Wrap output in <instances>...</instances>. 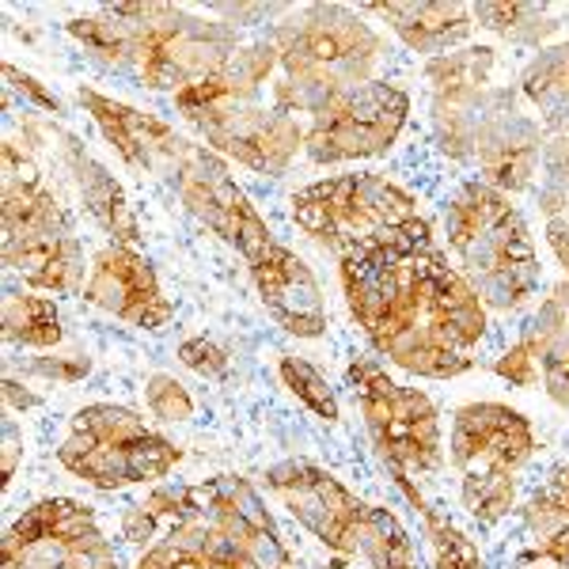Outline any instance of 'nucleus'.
<instances>
[{"label":"nucleus","mask_w":569,"mask_h":569,"mask_svg":"<svg viewBox=\"0 0 569 569\" xmlns=\"http://www.w3.org/2000/svg\"><path fill=\"white\" fill-rule=\"evenodd\" d=\"M448 251L486 311H520L539 292V254L509 194L471 179L445 206Z\"/></svg>","instance_id":"f257e3e1"},{"label":"nucleus","mask_w":569,"mask_h":569,"mask_svg":"<svg viewBox=\"0 0 569 569\" xmlns=\"http://www.w3.org/2000/svg\"><path fill=\"white\" fill-rule=\"evenodd\" d=\"M346 383L361 407L365 429L388 467V475H437L445 467V437H440V415L426 391L395 383L376 357H353L346 365Z\"/></svg>","instance_id":"f03ea898"},{"label":"nucleus","mask_w":569,"mask_h":569,"mask_svg":"<svg viewBox=\"0 0 569 569\" xmlns=\"http://www.w3.org/2000/svg\"><path fill=\"white\" fill-rule=\"evenodd\" d=\"M421 217L418 198L399 182L376 171L361 176H327L308 182L292 194V220L330 254H346L353 247L376 243L383 232Z\"/></svg>","instance_id":"7ed1b4c3"},{"label":"nucleus","mask_w":569,"mask_h":569,"mask_svg":"<svg viewBox=\"0 0 569 569\" xmlns=\"http://www.w3.org/2000/svg\"><path fill=\"white\" fill-rule=\"evenodd\" d=\"M270 42L281 53L284 80L327 77L342 88L376 80L383 39L365 23L361 8L350 4H305L270 27Z\"/></svg>","instance_id":"20e7f679"},{"label":"nucleus","mask_w":569,"mask_h":569,"mask_svg":"<svg viewBox=\"0 0 569 569\" xmlns=\"http://www.w3.org/2000/svg\"><path fill=\"white\" fill-rule=\"evenodd\" d=\"M410 114V96L388 80L346 88L335 107L311 118L305 130V156L319 168L388 156Z\"/></svg>","instance_id":"39448f33"},{"label":"nucleus","mask_w":569,"mask_h":569,"mask_svg":"<svg viewBox=\"0 0 569 569\" xmlns=\"http://www.w3.org/2000/svg\"><path fill=\"white\" fill-rule=\"evenodd\" d=\"M266 490L327 550H335V555H357L361 550V528L365 517H369V505L319 463L281 460L266 467Z\"/></svg>","instance_id":"423d86ee"},{"label":"nucleus","mask_w":569,"mask_h":569,"mask_svg":"<svg viewBox=\"0 0 569 569\" xmlns=\"http://www.w3.org/2000/svg\"><path fill=\"white\" fill-rule=\"evenodd\" d=\"M187 122L198 130L206 149L236 160L254 176H284L305 152V126L262 103H220Z\"/></svg>","instance_id":"0eeeda50"},{"label":"nucleus","mask_w":569,"mask_h":569,"mask_svg":"<svg viewBox=\"0 0 569 569\" xmlns=\"http://www.w3.org/2000/svg\"><path fill=\"white\" fill-rule=\"evenodd\" d=\"M536 456V429L520 410L505 402H467L452 415L448 460L467 479L517 475Z\"/></svg>","instance_id":"6e6552de"},{"label":"nucleus","mask_w":569,"mask_h":569,"mask_svg":"<svg viewBox=\"0 0 569 569\" xmlns=\"http://www.w3.org/2000/svg\"><path fill=\"white\" fill-rule=\"evenodd\" d=\"M520 88H512L501 99V107L486 118L475 141V160L471 168H479V179L486 187L501 190V194H525L536 190L539 179V160H543V122L536 114H528L520 107Z\"/></svg>","instance_id":"1a4fd4ad"},{"label":"nucleus","mask_w":569,"mask_h":569,"mask_svg":"<svg viewBox=\"0 0 569 569\" xmlns=\"http://www.w3.org/2000/svg\"><path fill=\"white\" fill-rule=\"evenodd\" d=\"M80 297L141 330H163L176 319V305L160 292L152 262L137 247L107 243L91 259V273Z\"/></svg>","instance_id":"9d476101"},{"label":"nucleus","mask_w":569,"mask_h":569,"mask_svg":"<svg viewBox=\"0 0 569 569\" xmlns=\"http://www.w3.org/2000/svg\"><path fill=\"white\" fill-rule=\"evenodd\" d=\"M77 103L88 110L91 122L103 130V137L114 144V152L130 163L133 171H149V176L171 182L176 171L190 160L194 141L179 137L168 122L144 114L130 103H118V99L103 96L96 88H77Z\"/></svg>","instance_id":"9b49d317"},{"label":"nucleus","mask_w":569,"mask_h":569,"mask_svg":"<svg viewBox=\"0 0 569 569\" xmlns=\"http://www.w3.org/2000/svg\"><path fill=\"white\" fill-rule=\"evenodd\" d=\"M251 270V281L259 289L262 308L284 335L292 338H323L327 335V305L311 266L289 251L284 243H273Z\"/></svg>","instance_id":"f8f14e48"},{"label":"nucleus","mask_w":569,"mask_h":569,"mask_svg":"<svg viewBox=\"0 0 569 569\" xmlns=\"http://www.w3.org/2000/svg\"><path fill=\"white\" fill-rule=\"evenodd\" d=\"M361 12L388 20L402 46L426 61L460 50L475 31L471 4L463 0H383V4H361Z\"/></svg>","instance_id":"ddd939ff"},{"label":"nucleus","mask_w":569,"mask_h":569,"mask_svg":"<svg viewBox=\"0 0 569 569\" xmlns=\"http://www.w3.org/2000/svg\"><path fill=\"white\" fill-rule=\"evenodd\" d=\"M53 137L61 141L58 149L66 156L72 179H77V190H80V198H84L91 220L110 236V243H122V247L141 243V224H137L130 201H126L122 182L110 176L103 163L80 144V137H72L66 130H53Z\"/></svg>","instance_id":"4468645a"},{"label":"nucleus","mask_w":569,"mask_h":569,"mask_svg":"<svg viewBox=\"0 0 569 569\" xmlns=\"http://www.w3.org/2000/svg\"><path fill=\"white\" fill-rule=\"evenodd\" d=\"M512 84H486V88H460V91H437L429 99V122H433L437 149L456 163L475 160V141L486 118L501 107Z\"/></svg>","instance_id":"2eb2a0df"},{"label":"nucleus","mask_w":569,"mask_h":569,"mask_svg":"<svg viewBox=\"0 0 569 569\" xmlns=\"http://www.w3.org/2000/svg\"><path fill=\"white\" fill-rule=\"evenodd\" d=\"M517 342L539 361L543 391L562 410H569V308L555 292H547V297L539 300L536 316L525 323Z\"/></svg>","instance_id":"dca6fc26"},{"label":"nucleus","mask_w":569,"mask_h":569,"mask_svg":"<svg viewBox=\"0 0 569 569\" xmlns=\"http://www.w3.org/2000/svg\"><path fill=\"white\" fill-rule=\"evenodd\" d=\"M69 39H77L80 46L88 50V58L96 61V66H103L110 72H133V77H141V50H137L130 27L114 16V8L103 4L96 16H72L66 23Z\"/></svg>","instance_id":"f3484780"},{"label":"nucleus","mask_w":569,"mask_h":569,"mask_svg":"<svg viewBox=\"0 0 569 569\" xmlns=\"http://www.w3.org/2000/svg\"><path fill=\"white\" fill-rule=\"evenodd\" d=\"M471 16L475 23L501 34L505 42L531 46V50H543L558 27L566 23L555 16V4H520V0H509V4L505 0H479V4H471Z\"/></svg>","instance_id":"a211bd4d"},{"label":"nucleus","mask_w":569,"mask_h":569,"mask_svg":"<svg viewBox=\"0 0 569 569\" xmlns=\"http://www.w3.org/2000/svg\"><path fill=\"white\" fill-rule=\"evenodd\" d=\"M58 460L69 475L80 482L96 486V490H122L133 486V467L126 445H99L88 433H69L66 445L58 448Z\"/></svg>","instance_id":"6ab92c4d"},{"label":"nucleus","mask_w":569,"mask_h":569,"mask_svg":"<svg viewBox=\"0 0 569 569\" xmlns=\"http://www.w3.org/2000/svg\"><path fill=\"white\" fill-rule=\"evenodd\" d=\"M4 342L23 346V350H53L66 342V327L50 297L34 292H12L4 297Z\"/></svg>","instance_id":"aec40b11"},{"label":"nucleus","mask_w":569,"mask_h":569,"mask_svg":"<svg viewBox=\"0 0 569 569\" xmlns=\"http://www.w3.org/2000/svg\"><path fill=\"white\" fill-rule=\"evenodd\" d=\"M517 88L539 110V122L569 110V42L543 46L520 72Z\"/></svg>","instance_id":"412c9836"},{"label":"nucleus","mask_w":569,"mask_h":569,"mask_svg":"<svg viewBox=\"0 0 569 569\" xmlns=\"http://www.w3.org/2000/svg\"><path fill=\"white\" fill-rule=\"evenodd\" d=\"M361 555L369 558L372 569H418L415 539L383 505H369V517L361 528Z\"/></svg>","instance_id":"4be33fe9"},{"label":"nucleus","mask_w":569,"mask_h":569,"mask_svg":"<svg viewBox=\"0 0 569 569\" xmlns=\"http://www.w3.org/2000/svg\"><path fill=\"white\" fill-rule=\"evenodd\" d=\"M498 66V50L493 46H460L452 53L426 61V84L429 91H460V88H486Z\"/></svg>","instance_id":"5701e85b"},{"label":"nucleus","mask_w":569,"mask_h":569,"mask_svg":"<svg viewBox=\"0 0 569 569\" xmlns=\"http://www.w3.org/2000/svg\"><path fill=\"white\" fill-rule=\"evenodd\" d=\"M415 512L421 517V531H426L429 555H433V569H482V555L475 547V539L463 536L445 512L433 509L429 501H421Z\"/></svg>","instance_id":"b1692460"},{"label":"nucleus","mask_w":569,"mask_h":569,"mask_svg":"<svg viewBox=\"0 0 569 569\" xmlns=\"http://www.w3.org/2000/svg\"><path fill=\"white\" fill-rule=\"evenodd\" d=\"M278 376H281V383L289 388L292 395H297V402L300 407H308L311 415H316L319 421H338L342 418V407H338V395L335 388L327 383V376L316 369V365L308 361V357H292V353H284L281 361H278Z\"/></svg>","instance_id":"393cba45"},{"label":"nucleus","mask_w":569,"mask_h":569,"mask_svg":"<svg viewBox=\"0 0 569 569\" xmlns=\"http://www.w3.org/2000/svg\"><path fill=\"white\" fill-rule=\"evenodd\" d=\"M72 433H88L99 445H130V440L149 433L144 418L130 407H114V402H91L72 415Z\"/></svg>","instance_id":"a878e982"},{"label":"nucleus","mask_w":569,"mask_h":569,"mask_svg":"<svg viewBox=\"0 0 569 569\" xmlns=\"http://www.w3.org/2000/svg\"><path fill=\"white\" fill-rule=\"evenodd\" d=\"M88 273H91V266L84 262V243H80V236H69V240L58 247V254L42 266L39 278H31L27 284H31L34 292H53V297H80L88 284Z\"/></svg>","instance_id":"bb28decb"},{"label":"nucleus","mask_w":569,"mask_h":569,"mask_svg":"<svg viewBox=\"0 0 569 569\" xmlns=\"http://www.w3.org/2000/svg\"><path fill=\"white\" fill-rule=\"evenodd\" d=\"M126 452H130V467H133V486L137 482H160L171 475V467L182 460V448L171 445L168 437L160 433H144L126 445Z\"/></svg>","instance_id":"cd10ccee"},{"label":"nucleus","mask_w":569,"mask_h":569,"mask_svg":"<svg viewBox=\"0 0 569 569\" xmlns=\"http://www.w3.org/2000/svg\"><path fill=\"white\" fill-rule=\"evenodd\" d=\"M144 407L152 410V418L160 421H190L194 418V399L187 395V388L168 372H156L144 383Z\"/></svg>","instance_id":"c85d7f7f"},{"label":"nucleus","mask_w":569,"mask_h":569,"mask_svg":"<svg viewBox=\"0 0 569 569\" xmlns=\"http://www.w3.org/2000/svg\"><path fill=\"white\" fill-rule=\"evenodd\" d=\"M179 361L187 365L190 372H198L201 380H224L232 357H228L224 346L213 342V338H187V342L179 346Z\"/></svg>","instance_id":"c756f323"},{"label":"nucleus","mask_w":569,"mask_h":569,"mask_svg":"<svg viewBox=\"0 0 569 569\" xmlns=\"http://www.w3.org/2000/svg\"><path fill=\"white\" fill-rule=\"evenodd\" d=\"M4 80H8V91H16V96H20L27 107L42 110V114H53V118H66L69 114L66 103H61V99L53 96V91L46 88L42 80H34L31 72L16 69L12 61H4Z\"/></svg>","instance_id":"7c9ffc66"},{"label":"nucleus","mask_w":569,"mask_h":569,"mask_svg":"<svg viewBox=\"0 0 569 569\" xmlns=\"http://www.w3.org/2000/svg\"><path fill=\"white\" fill-rule=\"evenodd\" d=\"M209 12H217L224 23L232 27H278L284 16L292 12V4H259V0H240V4H213Z\"/></svg>","instance_id":"2f4dec72"},{"label":"nucleus","mask_w":569,"mask_h":569,"mask_svg":"<svg viewBox=\"0 0 569 569\" xmlns=\"http://www.w3.org/2000/svg\"><path fill=\"white\" fill-rule=\"evenodd\" d=\"M27 376H42V380H58V383H80L91 372V357L88 353H66V357H31L23 365Z\"/></svg>","instance_id":"473e14b6"},{"label":"nucleus","mask_w":569,"mask_h":569,"mask_svg":"<svg viewBox=\"0 0 569 569\" xmlns=\"http://www.w3.org/2000/svg\"><path fill=\"white\" fill-rule=\"evenodd\" d=\"M493 372H498L501 380H509L512 388H536L539 383V361L520 342H512L509 350L493 361Z\"/></svg>","instance_id":"72a5a7b5"},{"label":"nucleus","mask_w":569,"mask_h":569,"mask_svg":"<svg viewBox=\"0 0 569 569\" xmlns=\"http://www.w3.org/2000/svg\"><path fill=\"white\" fill-rule=\"evenodd\" d=\"M122 536H126V543L149 550L163 539V528L156 525V517L144 509V505H130V509L122 512Z\"/></svg>","instance_id":"f704fd0d"},{"label":"nucleus","mask_w":569,"mask_h":569,"mask_svg":"<svg viewBox=\"0 0 569 569\" xmlns=\"http://www.w3.org/2000/svg\"><path fill=\"white\" fill-rule=\"evenodd\" d=\"M0 482H12L16 479V467H20V456H23V440H20V429H16L12 418H4V426H0Z\"/></svg>","instance_id":"c9c22d12"},{"label":"nucleus","mask_w":569,"mask_h":569,"mask_svg":"<svg viewBox=\"0 0 569 569\" xmlns=\"http://www.w3.org/2000/svg\"><path fill=\"white\" fill-rule=\"evenodd\" d=\"M547 243H550V251H555L558 266H562L566 278H569V217L547 220Z\"/></svg>","instance_id":"e433bc0d"},{"label":"nucleus","mask_w":569,"mask_h":569,"mask_svg":"<svg viewBox=\"0 0 569 569\" xmlns=\"http://www.w3.org/2000/svg\"><path fill=\"white\" fill-rule=\"evenodd\" d=\"M4 407L8 410H20V415H27V410L42 407V399L34 395L27 383H20L16 376H4Z\"/></svg>","instance_id":"4c0bfd02"},{"label":"nucleus","mask_w":569,"mask_h":569,"mask_svg":"<svg viewBox=\"0 0 569 569\" xmlns=\"http://www.w3.org/2000/svg\"><path fill=\"white\" fill-rule=\"evenodd\" d=\"M182 558H187V555H179V550L171 547L168 539H160V543H156V547L144 550L141 562H137L133 569H176V566L182 562Z\"/></svg>","instance_id":"58836bf2"},{"label":"nucleus","mask_w":569,"mask_h":569,"mask_svg":"<svg viewBox=\"0 0 569 569\" xmlns=\"http://www.w3.org/2000/svg\"><path fill=\"white\" fill-rule=\"evenodd\" d=\"M550 292H555V297H558V300H562V305L569 308V278H566V281H558V284H555V289H550Z\"/></svg>","instance_id":"ea45409f"},{"label":"nucleus","mask_w":569,"mask_h":569,"mask_svg":"<svg viewBox=\"0 0 569 569\" xmlns=\"http://www.w3.org/2000/svg\"><path fill=\"white\" fill-rule=\"evenodd\" d=\"M206 569H236V566H217V562H206Z\"/></svg>","instance_id":"a19ab883"},{"label":"nucleus","mask_w":569,"mask_h":569,"mask_svg":"<svg viewBox=\"0 0 569 569\" xmlns=\"http://www.w3.org/2000/svg\"><path fill=\"white\" fill-rule=\"evenodd\" d=\"M566 23H569V8H566Z\"/></svg>","instance_id":"79ce46f5"}]
</instances>
